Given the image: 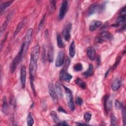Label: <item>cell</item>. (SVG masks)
<instances>
[{
    "instance_id": "5bb4252c",
    "label": "cell",
    "mask_w": 126,
    "mask_h": 126,
    "mask_svg": "<svg viewBox=\"0 0 126 126\" xmlns=\"http://www.w3.org/2000/svg\"><path fill=\"white\" fill-rule=\"evenodd\" d=\"M101 8H102V6H99L96 3L92 4L89 7V10H88V15L90 16L95 13V12L98 11L99 9H101Z\"/></svg>"
},
{
    "instance_id": "e0dca14e",
    "label": "cell",
    "mask_w": 126,
    "mask_h": 126,
    "mask_svg": "<svg viewBox=\"0 0 126 126\" xmlns=\"http://www.w3.org/2000/svg\"><path fill=\"white\" fill-rule=\"evenodd\" d=\"M87 56L91 60H94L95 58V51L94 48L93 47H89L87 49Z\"/></svg>"
},
{
    "instance_id": "9a60e30c",
    "label": "cell",
    "mask_w": 126,
    "mask_h": 126,
    "mask_svg": "<svg viewBox=\"0 0 126 126\" xmlns=\"http://www.w3.org/2000/svg\"><path fill=\"white\" fill-rule=\"evenodd\" d=\"M100 37L104 41H111L113 39V35L107 31H102L100 33Z\"/></svg>"
},
{
    "instance_id": "f1b7e54d",
    "label": "cell",
    "mask_w": 126,
    "mask_h": 126,
    "mask_svg": "<svg viewBox=\"0 0 126 126\" xmlns=\"http://www.w3.org/2000/svg\"><path fill=\"white\" fill-rule=\"evenodd\" d=\"M50 115H51V116L52 117L53 120H54V121L57 123H58L59 122H60V120H59V118L57 115V114L56 112H55L54 111H52L51 112V113H50Z\"/></svg>"
},
{
    "instance_id": "f546056e",
    "label": "cell",
    "mask_w": 126,
    "mask_h": 126,
    "mask_svg": "<svg viewBox=\"0 0 126 126\" xmlns=\"http://www.w3.org/2000/svg\"><path fill=\"white\" fill-rule=\"evenodd\" d=\"M73 69L75 71H80L83 69V66L80 63H78L74 65Z\"/></svg>"
},
{
    "instance_id": "d4e9b609",
    "label": "cell",
    "mask_w": 126,
    "mask_h": 126,
    "mask_svg": "<svg viewBox=\"0 0 126 126\" xmlns=\"http://www.w3.org/2000/svg\"><path fill=\"white\" fill-rule=\"evenodd\" d=\"M75 82L78 86H79L80 88H81L83 89H85L87 87L86 83L79 78H77L76 79Z\"/></svg>"
},
{
    "instance_id": "4316f807",
    "label": "cell",
    "mask_w": 126,
    "mask_h": 126,
    "mask_svg": "<svg viewBox=\"0 0 126 126\" xmlns=\"http://www.w3.org/2000/svg\"><path fill=\"white\" fill-rule=\"evenodd\" d=\"M56 2L55 0H50L49 6V10L50 13L53 12L56 9Z\"/></svg>"
},
{
    "instance_id": "4fadbf2b",
    "label": "cell",
    "mask_w": 126,
    "mask_h": 126,
    "mask_svg": "<svg viewBox=\"0 0 126 126\" xmlns=\"http://www.w3.org/2000/svg\"><path fill=\"white\" fill-rule=\"evenodd\" d=\"M102 24V22L98 21V20H94L92 21L89 26V30L91 32L94 31L95 30H96L97 28L100 27Z\"/></svg>"
},
{
    "instance_id": "b9f144b4",
    "label": "cell",
    "mask_w": 126,
    "mask_h": 126,
    "mask_svg": "<svg viewBox=\"0 0 126 126\" xmlns=\"http://www.w3.org/2000/svg\"><path fill=\"white\" fill-rule=\"evenodd\" d=\"M120 15H126V6H124L122 9V10L120 12Z\"/></svg>"
},
{
    "instance_id": "cb8c5ba5",
    "label": "cell",
    "mask_w": 126,
    "mask_h": 126,
    "mask_svg": "<svg viewBox=\"0 0 126 126\" xmlns=\"http://www.w3.org/2000/svg\"><path fill=\"white\" fill-rule=\"evenodd\" d=\"M24 24H25L24 21H22L18 24V25H17V26L16 28V30H15V32H14V37L16 36L18 34V33L20 32V31L21 30V29L23 27V26L24 25Z\"/></svg>"
},
{
    "instance_id": "f35d334b",
    "label": "cell",
    "mask_w": 126,
    "mask_h": 126,
    "mask_svg": "<svg viewBox=\"0 0 126 126\" xmlns=\"http://www.w3.org/2000/svg\"><path fill=\"white\" fill-rule=\"evenodd\" d=\"M95 41L96 42L98 43H101L104 42V40L100 36H96L95 37Z\"/></svg>"
},
{
    "instance_id": "30bf717a",
    "label": "cell",
    "mask_w": 126,
    "mask_h": 126,
    "mask_svg": "<svg viewBox=\"0 0 126 126\" xmlns=\"http://www.w3.org/2000/svg\"><path fill=\"white\" fill-rule=\"evenodd\" d=\"M104 106L106 112L110 111L112 108V101L108 95H105L104 97Z\"/></svg>"
},
{
    "instance_id": "8992f818",
    "label": "cell",
    "mask_w": 126,
    "mask_h": 126,
    "mask_svg": "<svg viewBox=\"0 0 126 126\" xmlns=\"http://www.w3.org/2000/svg\"><path fill=\"white\" fill-rule=\"evenodd\" d=\"M48 90L49 93L52 97L53 100L56 102L58 99V96L57 95V93L55 91V89L53 86V84L52 83H50L48 85Z\"/></svg>"
},
{
    "instance_id": "e575fe53",
    "label": "cell",
    "mask_w": 126,
    "mask_h": 126,
    "mask_svg": "<svg viewBox=\"0 0 126 126\" xmlns=\"http://www.w3.org/2000/svg\"><path fill=\"white\" fill-rule=\"evenodd\" d=\"M111 125L112 126L117 125V119L114 115H112L111 117Z\"/></svg>"
},
{
    "instance_id": "7402d4cb",
    "label": "cell",
    "mask_w": 126,
    "mask_h": 126,
    "mask_svg": "<svg viewBox=\"0 0 126 126\" xmlns=\"http://www.w3.org/2000/svg\"><path fill=\"white\" fill-rule=\"evenodd\" d=\"M69 55L71 57H73L75 54V42L72 41L70 44L69 49Z\"/></svg>"
},
{
    "instance_id": "5b68a950",
    "label": "cell",
    "mask_w": 126,
    "mask_h": 126,
    "mask_svg": "<svg viewBox=\"0 0 126 126\" xmlns=\"http://www.w3.org/2000/svg\"><path fill=\"white\" fill-rule=\"evenodd\" d=\"M64 53L63 51L59 52L55 62V65L56 67H61L64 63Z\"/></svg>"
},
{
    "instance_id": "ee69618b",
    "label": "cell",
    "mask_w": 126,
    "mask_h": 126,
    "mask_svg": "<svg viewBox=\"0 0 126 126\" xmlns=\"http://www.w3.org/2000/svg\"><path fill=\"white\" fill-rule=\"evenodd\" d=\"M77 125H88L87 124H84V123H76Z\"/></svg>"
},
{
    "instance_id": "44dd1931",
    "label": "cell",
    "mask_w": 126,
    "mask_h": 126,
    "mask_svg": "<svg viewBox=\"0 0 126 126\" xmlns=\"http://www.w3.org/2000/svg\"><path fill=\"white\" fill-rule=\"evenodd\" d=\"M94 73V68H93V66L92 64H89V67L88 68V69L85 71L83 73V76L85 77V78H88L91 76H92Z\"/></svg>"
},
{
    "instance_id": "7bdbcfd3",
    "label": "cell",
    "mask_w": 126,
    "mask_h": 126,
    "mask_svg": "<svg viewBox=\"0 0 126 126\" xmlns=\"http://www.w3.org/2000/svg\"><path fill=\"white\" fill-rule=\"evenodd\" d=\"M58 111L59 112H62L64 113H66V112L65 111V110L64 109H63L62 107H59L58 108Z\"/></svg>"
},
{
    "instance_id": "74e56055",
    "label": "cell",
    "mask_w": 126,
    "mask_h": 126,
    "mask_svg": "<svg viewBox=\"0 0 126 126\" xmlns=\"http://www.w3.org/2000/svg\"><path fill=\"white\" fill-rule=\"evenodd\" d=\"M83 103V100L80 97H77L76 99V103L77 105H81Z\"/></svg>"
},
{
    "instance_id": "ab89813d",
    "label": "cell",
    "mask_w": 126,
    "mask_h": 126,
    "mask_svg": "<svg viewBox=\"0 0 126 126\" xmlns=\"http://www.w3.org/2000/svg\"><path fill=\"white\" fill-rule=\"evenodd\" d=\"M120 60H121V57H119V58H118V59H117L116 62V63H115V64H114V66H113V69L116 68V67L117 66L118 64H119V62H120Z\"/></svg>"
},
{
    "instance_id": "60d3db41",
    "label": "cell",
    "mask_w": 126,
    "mask_h": 126,
    "mask_svg": "<svg viewBox=\"0 0 126 126\" xmlns=\"http://www.w3.org/2000/svg\"><path fill=\"white\" fill-rule=\"evenodd\" d=\"M57 125H62V126H67L68 125V124L65 121H63V122H59L57 124Z\"/></svg>"
},
{
    "instance_id": "7a4b0ae2",
    "label": "cell",
    "mask_w": 126,
    "mask_h": 126,
    "mask_svg": "<svg viewBox=\"0 0 126 126\" xmlns=\"http://www.w3.org/2000/svg\"><path fill=\"white\" fill-rule=\"evenodd\" d=\"M63 86L64 89V91H65V92L66 94L68 107L71 111H73L74 110H75V106H74V102H73V96L72 95L71 91L69 88L65 87V86L63 85Z\"/></svg>"
},
{
    "instance_id": "52a82bcc",
    "label": "cell",
    "mask_w": 126,
    "mask_h": 126,
    "mask_svg": "<svg viewBox=\"0 0 126 126\" xmlns=\"http://www.w3.org/2000/svg\"><path fill=\"white\" fill-rule=\"evenodd\" d=\"M71 28L72 24L71 23H69L66 25L63 31V33L64 36V38L67 41H68L70 38V31Z\"/></svg>"
},
{
    "instance_id": "277c9868",
    "label": "cell",
    "mask_w": 126,
    "mask_h": 126,
    "mask_svg": "<svg viewBox=\"0 0 126 126\" xmlns=\"http://www.w3.org/2000/svg\"><path fill=\"white\" fill-rule=\"evenodd\" d=\"M33 32V30L32 29H29L28 31L27 32L26 34L25 37V41L24 42L25 44V47H24V50H25V54L26 52L28 46L31 41L32 40V34Z\"/></svg>"
},
{
    "instance_id": "484cf974",
    "label": "cell",
    "mask_w": 126,
    "mask_h": 126,
    "mask_svg": "<svg viewBox=\"0 0 126 126\" xmlns=\"http://www.w3.org/2000/svg\"><path fill=\"white\" fill-rule=\"evenodd\" d=\"M55 89L58 94H59V95L60 96H62L63 92H62L61 85L59 83L56 82V83L55 84Z\"/></svg>"
},
{
    "instance_id": "ffe728a7",
    "label": "cell",
    "mask_w": 126,
    "mask_h": 126,
    "mask_svg": "<svg viewBox=\"0 0 126 126\" xmlns=\"http://www.w3.org/2000/svg\"><path fill=\"white\" fill-rule=\"evenodd\" d=\"M13 2V1L12 0H9V1H5L4 2H3L1 4H0V14L1 15L2 12L7 8Z\"/></svg>"
},
{
    "instance_id": "8d00e7d4",
    "label": "cell",
    "mask_w": 126,
    "mask_h": 126,
    "mask_svg": "<svg viewBox=\"0 0 126 126\" xmlns=\"http://www.w3.org/2000/svg\"><path fill=\"white\" fill-rule=\"evenodd\" d=\"M115 106L116 109H120V108H121L122 106V104L120 103V102L118 100H116L115 102Z\"/></svg>"
},
{
    "instance_id": "7c38bea8",
    "label": "cell",
    "mask_w": 126,
    "mask_h": 126,
    "mask_svg": "<svg viewBox=\"0 0 126 126\" xmlns=\"http://www.w3.org/2000/svg\"><path fill=\"white\" fill-rule=\"evenodd\" d=\"M39 46L38 44H36L32 51L30 59H32L37 61L39 57Z\"/></svg>"
},
{
    "instance_id": "6da1fadb",
    "label": "cell",
    "mask_w": 126,
    "mask_h": 126,
    "mask_svg": "<svg viewBox=\"0 0 126 126\" xmlns=\"http://www.w3.org/2000/svg\"><path fill=\"white\" fill-rule=\"evenodd\" d=\"M24 47H25V44L23 42L21 46L20 49L13 60V62L11 64V72L12 73L14 72L17 66L19 64V63L21 62L22 58L24 56V55L25 54V50H24Z\"/></svg>"
},
{
    "instance_id": "9c48e42d",
    "label": "cell",
    "mask_w": 126,
    "mask_h": 126,
    "mask_svg": "<svg viewBox=\"0 0 126 126\" xmlns=\"http://www.w3.org/2000/svg\"><path fill=\"white\" fill-rule=\"evenodd\" d=\"M13 11H11L7 16V17H6L5 18V21H4V22L3 23L2 25H1V28H0V35L2 34V32L5 30V29H6V27L13 15Z\"/></svg>"
},
{
    "instance_id": "4dcf8cb0",
    "label": "cell",
    "mask_w": 126,
    "mask_h": 126,
    "mask_svg": "<svg viewBox=\"0 0 126 126\" xmlns=\"http://www.w3.org/2000/svg\"><path fill=\"white\" fill-rule=\"evenodd\" d=\"M41 60L43 63H45L46 61V49L44 47H42L41 50Z\"/></svg>"
},
{
    "instance_id": "d6a6232c",
    "label": "cell",
    "mask_w": 126,
    "mask_h": 126,
    "mask_svg": "<svg viewBox=\"0 0 126 126\" xmlns=\"http://www.w3.org/2000/svg\"><path fill=\"white\" fill-rule=\"evenodd\" d=\"M91 118H92V114L90 113L87 112L84 115V118L85 121L87 123L89 122V121L91 119Z\"/></svg>"
},
{
    "instance_id": "d6986e66",
    "label": "cell",
    "mask_w": 126,
    "mask_h": 126,
    "mask_svg": "<svg viewBox=\"0 0 126 126\" xmlns=\"http://www.w3.org/2000/svg\"><path fill=\"white\" fill-rule=\"evenodd\" d=\"M126 21V15H120L116 19V23L113 25V26H119L121 25L124 24Z\"/></svg>"
},
{
    "instance_id": "603a6c76",
    "label": "cell",
    "mask_w": 126,
    "mask_h": 126,
    "mask_svg": "<svg viewBox=\"0 0 126 126\" xmlns=\"http://www.w3.org/2000/svg\"><path fill=\"white\" fill-rule=\"evenodd\" d=\"M57 45L59 48H63L64 47L65 45L63 41V38L61 35L58 34L57 36Z\"/></svg>"
},
{
    "instance_id": "d590c367",
    "label": "cell",
    "mask_w": 126,
    "mask_h": 126,
    "mask_svg": "<svg viewBox=\"0 0 126 126\" xmlns=\"http://www.w3.org/2000/svg\"><path fill=\"white\" fill-rule=\"evenodd\" d=\"M45 14L42 17L40 23H39V26H38V30H40L42 27H43V25H44V21H45Z\"/></svg>"
},
{
    "instance_id": "ba28073f",
    "label": "cell",
    "mask_w": 126,
    "mask_h": 126,
    "mask_svg": "<svg viewBox=\"0 0 126 126\" xmlns=\"http://www.w3.org/2000/svg\"><path fill=\"white\" fill-rule=\"evenodd\" d=\"M60 78L61 80H63L66 82H69L72 78V76L70 74L66 72V70L62 68L60 72Z\"/></svg>"
},
{
    "instance_id": "2e32d148",
    "label": "cell",
    "mask_w": 126,
    "mask_h": 126,
    "mask_svg": "<svg viewBox=\"0 0 126 126\" xmlns=\"http://www.w3.org/2000/svg\"><path fill=\"white\" fill-rule=\"evenodd\" d=\"M121 85V80L119 78H116L113 80L111 84V88L114 91H117L119 89Z\"/></svg>"
},
{
    "instance_id": "8fae6325",
    "label": "cell",
    "mask_w": 126,
    "mask_h": 126,
    "mask_svg": "<svg viewBox=\"0 0 126 126\" xmlns=\"http://www.w3.org/2000/svg\"><path fill=\"white\" fill-rule=\"evenodd\" d=\"M20 80L21 82L22 87L23 88H24L25 87L26 81V68L25 65H23L21 69Z\"/></svg>"
},
{
    "instance_id": "ac0fdd59",
    "label": "cell",
    "mask_w": 126,
    "mask_h": 126,
    "mask_svg": "<svg viewBox=\"0 0 126 126\" xmlns=\"http://www.w3.org/2000/svg\"><path fill=\"white\" fill-rule=\"evenodd\" d=\"M48 60L50 63H52L54 60V49L52 45H50L49 47L47 54Z\"/></svg>"
},
{
    "instance_id": "83f0119b",
    "label": "cell",
    "mask_w": 126,
    "mask_h": 126,
    "mask_svg": "<svg viewBox=\"0 0 126 126\" xmlns=\"http://www.w3.org/2000/svg\"><path fill=\"white\" fill-rule=\"evenodd\" d=\"M27 125L29 126H32L34 124V120L32 115L31 113H29L27 116Z\"/></svg>"
},
{
    "instance_id": "3957f363",
    "label": "cell",
    "mask_w": 126,
    "mask_h": 126,
    "mask_svg": "<svg viewBox=\"0 0 126 126\" xmlns=\"http://www.w3.org/2000/svg\"><path fill=\"white\" fill-rule=\"evenodd\" d=\"M68 7V2L67 0H63L62 2V5L61 6L59 13V19L61 20L63 19L67 12Z\"/></svg>"
},
{
    "instance_id": "1f68e13d",
    "label": "cell",
    "mask_w": 126,
    "mask_h": 126,
    "mask_svg": "<svg viewBox=\"0 0 126 126\" xmlns=\"http://www.w3.org/2000/svg\"><path fill=\"white\" fill-rule=\"evenodd\" d=\"M7 108V104L6 101V99L5 96H3V100H2V109L3 112H5L6 111V110Z\"/></svg>"
},
{
    "instance_id": "836d02e7",
    "label": "cell",
    "mask_w": 126,
    "mask_h": 126,
    "mask_svg": "<svg viewBox=\"0 0 126 126\" xmlns=\"http://www.w3.org/2000/svg\"><path fill=\"white\" fill-rule=\"evenodd\" d=\"M122 115H123V121L124 125H126V109L124 106H122Z\"/></svg>"
}]
</instances>
